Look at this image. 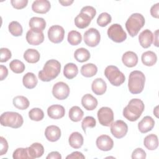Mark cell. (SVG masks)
<instances>
[{
	"label": "cell",
	"instance_id": "6da1fadb",
	"mask_svg": "<svg viewBox=\"0 0 159 159\" xmlns=\"http://www.w3.org/2000/svg\"><path fill=\"white\" fill-rule=\"evenodd\" d=\"M60 70V63L57 60L51 59L45 63L42 70L39 72L38 76L41 81L48 82L58 76Z\"/></svg>",
	"mask_w": 159,
	"mask_h": 159
},
{
	"label": "cell",
	"instance_id": "7a4b0ae2",
	"mask_svg": "<svg viewBox=\"0 0 159 159\" xmlns=\"http://www.w3.org/2000/svg\"><path fill=\"white\" fill-rule=\"evenodd\" d=\"M144 108V104L141 99H132L123 109V116L129 121H135L141 116Z\"/></svg>",
	"mask_w": 159,
	"mask_h": 159
},
{
	"label": "cell",
	"instance_id": "3957f363",
	"mask_svg": "<svg viewBox=\"0 0 159 159\" xmlns=\"http://www.w3.org/2000/svg\"><path fill=\"white\" fill-rule=\"evenodd\" d=\"M145 76L144 74L138 70H134L130 72L128 81V88L132 94L140 93L145 86Z\"/></svg>",
	"mask_w": 159,
	"mask_h": 159
},
{
	"label": "cell",
	"instance_id": "277c9868",
	"mask_svg": "<svg viewBox=\"0 0 159 159\" xmlns=\"http://www.w3.org/2000/svg\"><path fill=\"white\" fill-rule=\"evenodd\" d=\"M145 18L141 14L134 13L130 15L125 22V28L131 37L136 36L145 24Z\"/></svg>",
	"mask_w": 159,
	"mask_h": 159
},
{
	"label": "cell",
	"instance_id": "5b68a950",
	"mask_svg": "<svg viewBox=\"0 0 159 159\" xmlns=\"http://www.w3.org/2000/svg\"><path fill=\"white\" fill-rule=\"evenodd\" d=\"M0 122L2 126L17 129L22 125L24 120L22 116L19 113L7 111L1 115Z\"/></svg>",
	"mask_w": 159,
	"mask_h": 159
},
{
	"label": "cell",
	"instance_id": "8992f818",
	"mask_svg": "<svg viewBox=\"0 0 159 159\" xmlns=\"http://www.w3.org/2000/svg\"><path fill=\"white\" fill-rule=\"evenodd\" d=\"M104 75L111 84L119 86L125 80V77L119 69L114 65H109L104 70Z\"/></svg>",
	"mask_w": 159,
	"mask_h": 159
},
{
	"label": "cell",
	"instance_id": "52a82bcc",
	"mask_svg": "<svg viewBox=\"0 0 159 159\" xmlns=\"http://www.w3.org/2000/svg\"><path fill=\"white\" fill-rule=\"evenodd\" d=\"M109 38L116 43H121L127 39V34L123 30L122 26L119 24L111 25L107 32Z\"/></svg>",
	"mask_w": 159,
	"mask_h": 159
},
{
	"label": "cell",
	"instance_id": "ba28073f",
	"mask_svg": "<svg viewBox=\"0 0 159 159\" xmlns=\"http://www.w3.org/2000/svg\"><path fill=\"white\" fill-rule=\"evenodd\" d=\"M97 116L99 124L103 126L109 127L114 120V112L108 107H101L98 111Z\"/></svg>",
	"mask_w": 159,
	"mask_h": 159
},
{
	"label": "cell",
	"instance_id": "9c48e42d",
	"mask_svg": "<svg viewBox=\"0 0 159 159\" xmlns=\"http://www.w3.org/2000/svg\"><path fill=\"white\" fill-rule=\"evenodd\" d=\"M70 88L68 85L62 81L55 83L52 88V94L53 96L58 100L66 99L70 94Z\"/></svg>",
	"mask_w": 159,
	"mask_h": 159
},
{
	"label": "cell",
	"instance_id": "30bf717a",
	"mask_svg": "<svg viewBox=\"0 0 159 159\" xmlns=\"http://www.w3.org/2000/svg\"><path fill=\"white\" fill-rule=\"evenodd\" d=\"M84 42L86 45L94 47L97 46L101 40L99 32L94 28H90L84 34Z\"/></svg>",
	"mask_w": 159,
	"mask_h": 159
},
{
	"label": "cell",
	"instance_id": "8fae6325",
	"mask_svg": "<svg viewBox=\"0 0 159 159\" xmlns=\"http://www.w3.org/2000/svg\"><path fill=\"white\" fill-rule=\"evenodd\" d=\"M128 126L127 124L122 120H117L111 124V132L112 135L117 138L121 139L127 133Z\"/></svg>",
	"mask_w": 159,
	"mask_h": 159
},
{
	"label": "cell",
	"instance_id": "7c38bea8",
	"mask_svg": "<svg viewBox=\"0 0 159 159\" xmlns=\"http://www.w3.org/2000/svg\"><path fill=\"white\" fill-rule=\"evenodd\" d=\"M65 30L63 27L58 25L51 26L48 30V37L50 41L54 43L61 42L64 39Z\"/></svg>",
	"mask_w": 159,
	"mask_h": 159
},
{
	"label": "cell",
	"instance_id": "4fadbf2b",
	"mask_svg": "<svg viewBox=\"0 0 159 159\" xmlns=\"http://www.w3.org/2000/svg\"><path fill=\"white\" fill-rule=\"evenodd\" d=\"M26 40L32 45H40L44 40L43 33L42 31L30 29L26 34Z\"/></svg>",
	"mask_w": 159,
	"mask_h": 159
},
{
	"label": "cell",
	"instance_id": "5bb4252c",
	"mask_svg": "<svg viewBox=\"0 0 159 159\" xmlns=\"http://www.w3.org/2000/svg\"><path fill=\"white\" fill-rule=\"evenodd\" d=\"M97 147L102 151H109L114 146L112 139L107 135H101L99 136L96 141Z\"/></svg>",
	"mask_w": 159,
	"mask_h": 159
},
{
	"label": "cell",
	"instance_id": "9a60e30c",
	"mask_svg": "<svg viewBox=\"0 0 159 159\" xmlns=\"http://www.w3.org/2000/svg\"><path fill=\"white\" fill-rule=\"evenodd\" d=\"M50 2L47 0H36L32 4V11L39 14H45L50 11Z\"/></svg>",
	"mask_w": 159,
	"mask_h": 159
},
{
	"label": "cell",
	"instance_id": "2e32d148",
	"mask_svg": "<svg viewBox=\"0 0 159 159\" xmlns=\"http://www.w3.org/2000/svg\"><path fill=\"white\" fill-rule=\"evenodd\" d=\"M45 136L48 141L52 142H56L61 137V130L57 125H49L45 129Z\"/></svg>",
	"mask_w": 159,
	"mask_h": 159
},
{
	"label": "cell",
	"instance_id": "e0dca14e",
	"mask_svg": "<svg viewBox=\"0 0 159 159\" xmlns=\"http://www.w3.org/2000/svg\"><path fill=\"white\" fill-rule=\"evenodd\" d=\"M47 114L51 119H59L65 116V109L60 104H53L48 107Z\"/></svg>",
	"mask_w": 159,
	"mask_h": 159
},
{
	"label": "cell",
	"instance_id": "ac0fdd59",
	"mask_svg": "<svg viewBox=\"0 0 159 159\" xmlns=\"http://www.w3.org/2000/svg\"><path fill=\"white\" fill-rule=\"evenodd\" d=\"M153 38V35L152 32L148 29H145L139 34V41L143 48H147L152 45Z\"/></svg>",
	"mask_w": 159,
	"mask_h": 159
},
{
	"label": "cell",
	"instance_id": "d6986e66",
	"mask_svg": "<svg viewBox=\"0 0 159 159\" xmlns=\"http://www.w3.org/2000/svg\"><path fill=\"white\" fill-rule=\"evenodd\" d=\"M155 125V121L150 116H145L138 124V129L139 131L145 134L150 131Z\"/></svg>",
	"mask_w": 159,
	"mask_h": 159
},
{
	"label": "cell",
	"instance_id": "ffe728a7",
	"mask_svg": "<svg viewBox=\"0 0 159 159\" xmlns=\"http://www.w3.org/2000/svg\"><path fill=\"white\" fill-rule=\"evenodd\" d=\"M122 61L124 65L127 67H134L136 66L138 63L137 55L132 51H127L123 54Z\"/></svg>",
	"mask_w": 159,
	"mask_h": 159
},
{
	"label": "cell",
	"instance_id": "44dd1931",
	"mask_svg": "<svg viewBox=\"0 0 159 159\" xmlns=\"http://www.w3.org/2000/svg\"><path fill=\"white\" fill-rule=\"evenodd\" d=\"M91 89L96 95H102L106 91V83L101 78L95 79L91 84Z\"/></svg>",
	"mask_w": 159,
	"mask_h": 159
},
{
	"label": "cell",
	"instance_id": "7402d4cb",
	"mask_svg": "<svg viewBox=\"0 0 159 159\" xmlns=\"http://www.w3.org/2000/svg\"><path fill=\"white\" fill-rule=\"evenodd\" d=\"M81 104L85 109L93 111L98 106V100L91 94H86L81 98Z\"/></svg>",
	"mask_w": 159,
	"mask_h": 159
},
{
	"label": "cell",
	"instance_id": "603a6c76",
	"mask_svg": "<svg viewBox=\"0 0 159 159\" xmlns=\"http://www.w3.org/2000/svg\"><path fill=\"white\" fill-rule=\"evenodd\" d=\"M28 151L30 159L41 157L44 153V148L40 143L35 142L28 147Z\"/></svg>",
	"mask_w": 159,
	"mask_h": 159
},
{
	"label": "cell",
	"instance_id": "cb8c5ba5",
	"mask_svg": "<svg viewBox=\"0 0 159 159\" xmlns=\"http://www.w3.org/2000/svg\"><path fill=\"white\" fill-rule=\"evenodd\" d=\"M91 20L92 19L89 16L84 12H80V13L75 19V24L79 29H84L90 24Z\"/></svg>",
	"mask_w": 159,
	"mask_h": 159
},
{
	"label": "cell",
	"instance_id": "d4e9b609",
	"mask_svg": "<svg viewBox=\"0 0 159 159\" xmlns=\"http://www.w3.org/2000/svg\"><path fill=\"white\" fill-rule=\"evenodd\" d=\"M84 139L83 135L78 132H74L71 134L68 139L70 145L73 148H80L83 144Z\"/></svg>",
	"mask_w": 159,
	"mask_h": 159
},
{
	"label": "cell",
	"instance_id": "484cf974",
	"mask_svg": "<svg viewBox=\"0 0 159 159\" xmlns=\"http://www.w3.org/2000/svg\"><path fill=\"white\" fill-rule=\"evenodd\" d=\"M141 60L144 65L152 66L156 63L157 61V56L156 53L152 51H147L142 53Z\"/></svg>",
	"mask_w": 159,
	"mask_h": 159
},
{
	"label": "cell",
	"instance_id": "4316f807",
	"mask_svg": "<svg viewBox=\"0 0 159 159\" xmlns=\"http://www.w3.org/2000/svg\"><path fill=\"white\" fill-rule=\"evenodd\" d=\"M40 55L39 52L34 48L27 49L24 53V58L29 63H35L40 60Z\"/></svg>",
	"mask_w": 159,
	"mask_h": 159
},
{
	"label": "cell",
	"instance_id": "83f0119b",
	"mask_svg": "<svg viewBox=\"0 0 159 159\" xmlns=\"http://www.w3.org/2000/svg\"><path fill=\"white\" fill-rule=\"evenodd\" d=\"M144 146L150 150H154L158 146V137L155 134H149L147 135L143 140Z\"/></svg>",
	"mask_w": 159,
	"mask_h": 159
},
{
	"label": "cell",
	"instance_id": "f1b7e54d",
	"mask_svg": "<svg viewBox=\"0 0 159 159\" xmlns=\"http://www.w3.org/2000/svg\"><path fill=\"white\" fill-rule=\"evenodd\" d=\"M22 83L24 86L27 89L34 88L37 83L38 80L36 76L33 73H27L22 78Z\"/></svg>",
	"mask_w": 159,
	"mask_h": 159
},
{
	"label": "cell",
	"instance_id": "f546056e",
	"mask_svg": "<svg viewBox=\"0 0 159 159\" xmlns=\"http://www.w3.org/2000/svg\"><path fill=\"white\" fill-rule=\"evenodd\" d=\"M29 25L31 29L39 30L43 32L46 27V22L42 17H33L30 19Z\"/></svg>",
	"mask_w": 159,
	"mask_h": 159
},
{
	"label": "cell",
	"instance_id": "4dcf8cb0",
	"mask_svg": "<svg viewBox=\"0 0 159 159\" xmlns=\"http://www.w3.org/2000/svg\"><path fill=\"white\" fill-rule=\"evenodd\" d=\"M78 73V69L76 65L73 63H68L66 64L63 69L64 76L69 79H73L76 76Z\"/></svg>",
	"mask_w": 159,
	"mask_h": 159
},
{
	"label": "cell",
	"instance_id": "1f68e13d",
	"mask_svg": "<svg viewBox=\"0 0 159 159\" xmlns=\"http://www.w3.org/2000/svg\"><path fill=\"white\" fill-rule=\"evenodd\" d=\"M98 72L97 66L93 63H87L81 68V75L86 78H91L94 76Z\"/></svg>",
	"mask_w": 159,
	"mask_h": 159
},
{
	"label": "cell",
	"instance_id": "d6a6232c",
	"mask_svg": "<svg viewBox=\"0 0 159 159\" xmlns=\"http://www.w3.org/2000/svg\"><path fill=\"white\" fill-rule=\"evenodd\" d=\"M90 53L85 48H80L75 50L74 53V57L78 62H84L90 58Z\"/></svg>",
	"mask_w": 159,
	"mask_h": 159
},
{
	"label": "cell",
	"instance_id": "836d02e7",
	"mask_svg": "<svg viewBox=\"0 0 159 159\" xmlns=\"http://www.w3.org/2000/svg\"><path fill=\"white\" fill-rule=\"evenodd\" d=\"M14 106L18 109L25 110L29 106V99L23 96H17L14 98L12 101Z\"/></svg>",
	"mask_w": 159,
	"mask_h": 159
},
{
	"label": "cell",
	"instance_id": "e575fe53",
	"mask_svg": "<svg viewBox=\"0 0 159 159\" xmlns=\"http://www.w3.org/2000/svg\"><path fill=\"white\" fill-rule=\"evenodd\" d=\"M68 114L70 120L73 122H76L80 121L82 119L84 112L80 107L75 106L70 108Z\"/></svg>",
	"mask_w": 159,
	"mask_h": 159
},
{
	"label": "cell",
	"instance_id": "d590c367",
	"mask_svg": "<svg viewBox=\"0 0 159 159\" xmlns=\"http://www.w3.org/2000/svg\"><path fill=\"white\" fill-rule=\"evenodd\" d=\"M67 40L71 45H78L81 42L82 36L81 34L76 30H71L68 34Z\"/></svg>",
	"mask_w": 159,
	"mask_h": 159
},
{
	"label": "cell",
	"instance_id": "8d00e7d4",
	"mask_svg": "<svg viewBox=\"0 0 159 159\" xmlns=\"http://www.w3.org/2000/svg\"><path fill=\"white\" fill-rule=\"evenodd\" d=\"M8 29L9 32L15 37L22 35L23 32L22 27L17 21H12L10 22L8 26Z\"/></svg>",
	"mask_w": 159,
	"mask_h": 159
},
{
	"label": "cell",
	"instance_id": "74e56055",
	"mask_svg": "<svg viewBox=\"0 0 159 159\" xmlns=\"http://www.w3.org/2000/svg\"><path fill=\"white\" fill-rule=\"evenodd\" d=\"M10 69L15 73H22L25 70V66L23 62L19 60H13L9 63Z\"/></svg>",
	"mask_w": 159,
	"mask_h": 159
},
{
	"label": "cell",
	"instance_id": "f35d334b",
	"mask_svg": "<svg viewBox=\"0 0 159 159\" xmlns=\"http://www.w3.org/2000/svg\"><path fill=\"white\" fill-rule=\"evenodd\" d=\"M29 117L30 119L34 121L42 120L44 117L43 111L38 107L32 108L29 112Z\"/></svg>",
	"mask_w": 159,
	"mask_h": 159
},
{
	"label": "cell",
	"instance_id": "ab89813d",
	"mask_svg": "<svg viewBox=\"0 0 159 159\" xmlns=\"http://www.w3.org/2000/svg\"><path fill=\"white\" fill-rule=\"evenodd\" d=\"M14 159H22V158H30L28 147L26 148H18L14 150L12 154Z\"/></svg>",
	"mask_w": 159,
	"mask_h": 159
},
{
	"label": "cell",
	"instance_id": "60d3db41",
	"mask_svg": "<svg viewBox=\"0 0 159 159\" xmlns=\"http://www.w3.org/2000/svg\"><path fill=\"white\" fill-rule=\"evenodd\" d=\"M112 20L111 15L107 12H102L99 14L97 19V24L101 27H106Z\"/></svg>",
	"mask_w": 159,
	"mask_h": 159
},
{
	"label": "cell",
	"instance_id": "b9f144b4",
	"mask_svg": "<svg viewBox=\"0 0 159 159\" xmlns=\"http://www.w3.org/2000/svg\"><path fill=\"white\" fill-rule=\"evenodd\" d=\"M96 119L92 116H86L83 119L81 122V127L84 134H86V129L88 127L93 128L96 126Z\"/></svg>",
	"mask_w": 159,
	"mask_h": 159
},
{
	"label": "cell",
	"instance_id": "7bdbcfd3",
	"mask_svg": "<svg viewBox=\"0 0 159 159\" xmlns=\"http://www.w3.org/2000/svg\"><path fill=\"white\" fill-rule=\"evenodd\" d=\"M1 52V62H6L8 61L12 57L11 52L7 48H1L0 49Z\"/></svg>",
	"mask_w": 159,
	"mask_h": 159
},
{
	"label": "cell",
	"instance_id": "ee69618b",
	"mask_svg": "<svg viewBox=\"0 0 159 159\" xmlns=\"http://www.w3.org/2000/svg\"><path fill=\"white\" fill-rule=\"evenodd\" d=\"M146 158V153L142 148H137L135 149L132 153V158H139L145 159Z\"/></svg>",
	"mask_w": 159,
	"mask_h": 159
},
{
	"label": "cell",
	"instance_id": "f6af8a7d",
	"mask_svg": "<svg viewBox=\"0 0 159 159\" xmlns=\"http://www.w3.org/2000/svg\"><path fill=\"white\" fill-rule=\"evenodd\" d=\"M27 0H11V4L13 7L17 9H21L27 5Z\"/></svg>",
	"mask_w": 159,
	"mask_h": 159
},
{
	"label": "cell",
	"instance_id": "bcb514c9",
	"mask_svg": "<svg viewBox=\"0 0 159 159\" xmlns=\"http://www.w3.org/2000/svg\"><path fill=\"white\" fill-rule=\"evenodd\" d=\"M81 12H84V13L88 14L93 19L94 17V16H96V9L94 7H93V6H86L83 7L81 9Z\"/></svg>",
	"mask_w": 159,
	"mask_h": 159
},
{
	"label": "cell",
	"instance_id": "7dc6e473",
	"mask_svg": "<svg viewBox=\"0 0 159 159\" xmlns=\"http://www.w3.org/2000/svg\"><path fill=\"white\" fill-rule=\"evenodd\" d=\"M0 141H1V152L0 155H3L6 154L8 150V143L5 138L3 137H0Z\"/></svg>",
	"mask_w": 159,
	"mask_h": 159
},
{
	"label": "cell",
	"instance_id": "c3c4849f",
	"mask_svg": "<svg viewBox=\"0 0 159 159\" xmlns=\"http://www.w3.org/2000/svg\"><path fill=\"white\" fill-rule=\"evenodd\" d=\"M66 159H84L85 158V157L83 155V154L81 152L75 151L72 152L70 155H68L66 157Z\"/></svg>",
	"mask_w": 159,
	"mask_h": 159
},
{
	"label": "cell",
	"instance_id": "681fc988",
	"mask_svg": "<svg viewBox=\"0 0 159 159\" xmlns=\"http://www.w3.org/2000/svg\"><path fill=\"white\" fill-rule=\"evenodd\" d=\"M159 3H157L153 5L150 9V14L152 17L155 18H158L159 17Z\"/></svg>",
	"mask_w": 159,
	"mask_h": 159
},
{
	"label": "cell",
	"instance_id": "f907efd6",
	"mask_svg": "<svg viewBox=\"0 0 159 159\" xmlns=\"http://www.w3.org/2000/svg\"><path fill=\"white\" fill-rule=\"evenodd\" d=\"M0 76H1V80H4L8 75V70L6 66L4 65H0Z\"/></svg>",
	"mask_w": 159,
	"mask_h": 159
},
{
	"label": "cell",
	"instance_id": "816d5d0a",
	"mask_svg": "<svg viewBox=\"0 0 159 159\" xmlns=\"http://www.w3.org/2000/svg\"><path fill=\"white\" fill-rule=\"evenodd\" d=\"M47 159H61V156L60 153L58 152H52L48 153V155L46 157Z\"/></svg>",
	"mask_w": 159,
	"mask_h": 159
},
{
	"label": "cell",
	"instance_id": "f5cc1de1",
	"mask_svg": "<svg viewBox=\"0 0 159 159\" xmlns=\"http://www.w3.org/2000/svg\"><path fill=\"white\" fill-rule=\"evenodd\" d=\"M154 37L153 38V44L156 46V47H158V30H155V32H154Z\"/></svg>",
	"mask_w": 159,
	"mask_h": 159
},
{
	"label": "cell",
	"instance_id": "db71d44e",
	"mask_svg": "<svg viewBox=\"0 0 159 159\" xmlns=\"http://www.w3.org/2000/svg\"><path fill=\"white\" fill-rule=\"evenodd\" d=\"M59 2L63 6H70L73 2V1H70V0H63V1H60L59 0Z\"/></svg>",
	"mask_w": 159,
	"mask_h": 159
},
{
	"label": "cell",
	"instance_id": "11a10c76",
	"mask_svg": "<svg viewBox=\"0 0 159 159\" xmlns=\"http://www.w3.org/2000/svg\"><path fill=\"white\" fill-rule=\"evenodd\" d=\"M158 106H156L155 107V109L153 110V114L155 115V116L157 117H158Z\"/></svg>",
	"mask_w": 159,
	"mask_h": 159
}]
</instances>
